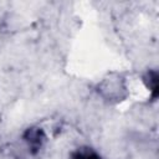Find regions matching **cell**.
<instances>
[{
  "mask_svg": "<svg viewBox=\"0 0 159 159\" xmlns=\"http://www.w3.org/2000/svg\"><path fill=\"white\" fill-rule=\"evenodd\" d=\"M73 159H98V157L91 152H86V153H78Z\"/></svg>",
  "mask_w": 159,
  "mask_h": 159,
  "instance_id": "cell-1",
  "label": "cell"
}]
</instances>
